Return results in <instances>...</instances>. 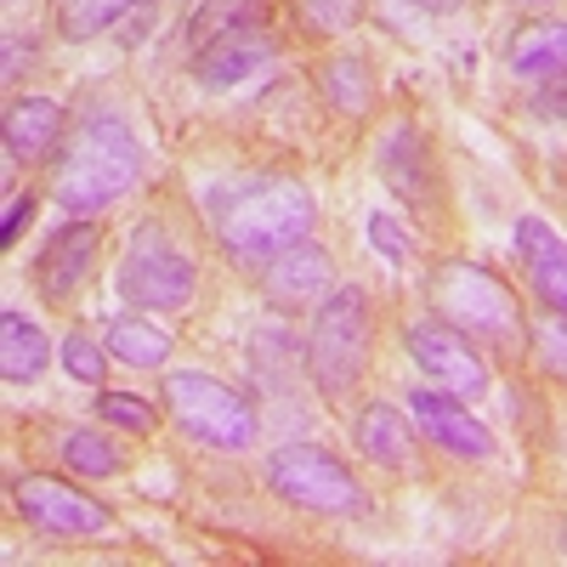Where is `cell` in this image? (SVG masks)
<instances>
[{"instance_id": "ac0fdd59", "label": "cell", "mask_w": 567, "mask_h": 567, "mask_svg": "<svg viewBox=\"0 0 567 567\" xmlns=\"http://www.w3.org/2000/svg\"><path fill=\"white\" fill-rule=\"evenodd\" d=\"M272 58V45L261 34H227L216 45H205V58H199V74L205 85H239L250 69H261Z\"/></svg>"}, {"instance_id": "f546056e", "label": "cell", "mask_w": 567, "mask_h": 567, "mask_svg": "<svg viewBox=\"0 0 567 567\" xmlns=\"http://www.w3.org/2000/svg\"><path fill=\"white\" fill-rule=\"evenodd\" d=\"M18 74V34H7V80Z\"/></svg>"}, {"instance_id": "e0dca14e", "label": "cell", "mask_w": 567, "mask_h": 567, "mask_svg": "<svg viewBox=\"0 0 567 567\" xmlns=\"http://www.w3.org/2000/svg\"><path fill=\"white\" fill-rule=\"evenodd\" d=\"M45 358H52V347H45L40 323H29L23 312H0V374L7 381H34Z\"/></svg>"}, {"instance_id": "7402d4cb", "label": "cell", "mask_w": 567, "mask_h": 567, "mask_svg": "<svg viewBox=\"0 0 567 567\" xmlns=\"http://www.w3.org/2000/svg\"><path fill=\"white\" fill-rule=\"evenodd\" d=\"M63 460L74 471H85V477H114V471L125 465V454L109 437H97V432H69L63 437Z\"/></svg>"}, {"instance_id": "5bb4252c", "label": "cell", "mask_w": 567, "mask_h": 567, "mask_svg": "<svg viewBox=\"0 0 567 567\" xmlns=\"http://www.w3.org/2000/svg\"><path fill=\"white\" fill-rule=\"evenodd\" d=\"M511 69L523 80H567V18L528 23L511 40Z\"/></svg>"}, {"instance_id": "7c38bea8", "label": "cell", "mask_w": 567, "mask_h": 567, "mask_svg": "<svg viewBox=\"0 0 567 567\" xmlns=\"http://www.w3.org/2000/svg\"><path fill=\"white\" fill-rule=\"evenodd\" d=\"M91 256H97V227H85V221L63 227L58 239L40 250V267H34V278H40V296L63 307V301L80 290V284H85Z\"/></svg>"}, {"instance_id": "ba28073f", "label": "cell", "mask_w": 567, "mask_h": 567, "mask_svg": "<svg viewBox=\"0 0 567 567\" xmlns=\"http://www.w3.org/2000/svg\"><path fill=\"white\" fill-rule=\"evenodd\" d=\"M409 358L425 369V381L454 392V398H483L488 392V363L471 352V341L443 318H414L409 323Z\"/></svg>"}, {"instance_id": "7a4b0ae2", "label": "cell", "mask_w": 567, "mask_h": 567, "mask_svg": "<svg viewBox=\"0 0 567 567\" xmlns=\"http://www.w3.org/2000/svg\"><path fill=\"white\" fill-rule=\"evenodd\" d=\"M221 239L239 261H272L278 250L307 245V233L318 221V205L301 182H284V176H261L250 187H239L227 205H221Z\"/></svg>"}, {"instance_id": "9c48e42d", "label": "cell", "mask_w": 567, "mask_h": 567, "mask_svg": "<svg viewBox=\"0 0 567 567\" xmlns=\"http://www.w3.org/2000/svg\"><path fill=\"white\" fill-rule=\"evenodd\" d=\"M12 494H18V511L45 534H109V511L58 477H23Z\"/></svg>"}, {"instance_id": "9a60e30c", "label": "cell", "mask_w": 567, "mask_h": 567, "mask_svg": "<svg viewBox=\"0 0 567 567\" xmlns=\"http://www.w3.org/2000/svg\"><path fill=\"white\" fill-rule=\"evenodd\" d=\"M358 449H363L374 465H392V471L414 465V432H409V420H403L398 409H386V403H369V409H363V420H358Z\"/></svg>"}, {"instance_id": "ffe728a7", "label": "cell", "mask_w": 567, "mask_h": 567, "mask_svg": "<svg viewBox=\"0 0 567 567\" xmlns=\"http://www.w3.org/2000/svg\"><path fill=\"white\" fill-rule=\"evenodd\" d=\"M323 97L329 109H341V114H369L374 103V80L358 58H329L323 63Z\"/></svg>"}, {"instance_id": "8fae6325", "label": "cell", "mask_w": 567, "mask_h": 567, "mask_svg": "<svg viewBox=\"0 0 567 567\" xmlns=\"http://www.w3.org/2000/svg\"><path fill=\"white\" fill-rule=\"evenodd\" d=\"M516 256H523V272H528L534 290L545 296V307L567 318V239L550 221L523 216V221H516Z\"/></svg>"}, {"instance_id": "8992f818", "label": "cell", "mask_w": 567, "mask_h": 567, "mask_svg": "<svg viewBox=\"0 0 567 567\" xmlns=\"http://www.w3.org/2000/svg\"><path fill=\"white\" fill-rule=\"evenodd\" d=\"M267 477L284 499H296L307 511H329V516H363L369 511V494L363 483L341 460H329L323 449H307V443H290L267 460Z\"/></svg>"}, {"instance_id": "484cf974", "label": "cell", "mask_w": 567, "mask_h": 567, "mask_svg": "<svg viewBox=\"0 0 567 567\" xmlns=\"http://www.w3.org/2000/svg\"><path fill=\"white\" fill-rule=\"evenodd\" d=\"M369 239H374V250H381L386 261H409V245H403V233H398V221L386 210L369 216Z\"/></svg>"}, {"instance_id": "f1b7e54d", "label": "cell", "mask_w": 567, "mask_h": 567, "mask_svg": "<svg viewBox=\"0 0 567 567\" xmlns=\"http://www.w3.org/2000/svg\"><path fill=\"white\" fill-rule=\"evenodd\" d=\"M414 7H420V12H454L460 0H414Z\"/></svg>"}, {"instance_id": "d6986e66", "label": "cell", "mask_w": 567, "mask_h": 567, "mask_svg": "<svg viewBox=\"0 0 567 567\" xmlns=\"http://www.w3.org/2000/svg\"><path fill=\"white\" fill-rule=\"evenodd\" d=\"M109 352L131 369H159L171 358V336L148 318H114L109 323Z\"/></svg>"}, {"instance_id": "cb8c5ba5", "label": "cell", "mask_w": 567, "mask_h": 567, "mask_svg": "<svg viewBox=\"0 0 567 567\" xmlns=\"http://www.w3.org/2000/svg\"><path fill=\"white\" fill-rule=\"evenodd\" d=\"M97 414L114 420V425H125V432H136V437L154 432V409L142 403V398H131V392H103L97 398Z\"/></svg>"}, {"instance_id": "3957f363", "label": "cell", "mask_w": 567, "mask_h": 567, "mask_svg": "<svg viewBox=\"0 0 567 567\" xmlns=\"http://www.w3.org/2000/svg\"><path fill=\"white\" fill-rule=\"evenodd\" d=\"M307 369L323 398H341L358 386V374L369 369V296L358 284L329 290L312 312V336H307Z\"/></svg>"}, {"instance_id": "d4e9b609", "label": "cell", "mask_w": 567, "mask_h": 567, "mask_svg": "<svg viewBox=\"0 0 567 567\" xmlns=\"http://www.w3.org/2000/svg\"><path fill=\"white\" fill-rule=\"evenodd\" d=\"M63 363H69V374H74V381H85V386H97L103 381V347H91L85 336H69L63 341Z\"/></svg>"}, {"instance_id": "30bf717a", "label": "cell", "mask_w": 567, "mask_h": 567, "mask_svg": "<svg viewBox=\"0 0 567 567\" xmlns=\"http://www.w3.org/2000/svg\"><path fill=\"white\" fill-rule=\"evenodd\" d=\"M409 409H414V425H420V432L432 437L443 454H454V460H488V454H494V437L460 409L454 392H443V386H414V392H409Z\"/></svg>"}, {"instance_id": "2e32d148", "label": "cell", "mask_w": 567, "mask_h": 567, "mask_svg": "<svg viewBox=\"0 0 567 567\" xmlns=\"http://www.w3.org/2000/svg\"><path fill=\"white\" fill-rule=\"evenodd\" d=\"M58 131H63V109L45 103V97H29V103H18L7 114V154L12 159H40L58 142Z\"/></svg>"}, {"instance_id": "603a6c76", "label": "cell", "mask_w": 567, "mask_h": 567, "mask_svg": "<svg viewBox=\"0 0 567 567\" xmlns=\"http://www.w3.org/2000/svg\"><path fill=\"white\" fill-rule=\"evenodd\" d=\"M296 12H301V23L312 29V34H341V29H352L358 23V0H296Z\"/></svg>"}, {"instance_id": "44dd1931", "label": "cell", "mask_w": 567, "mask_h": 567, "mask_svg": "<svg viewBox=\"0 0 567 567\" xmlns=\"http://www.w3.org/2000/svg\"><path fill=\"white\" fill-rule=\"evenodd\" d=\"M136 7L142 0H58V23L69 40H91V34L114 29L120 18H131Z\"/></svg>"}, {"instance_id": "277c9868", "label": "cell", "mask_w": 567, "mask_h": 567, "mask_svg": "<svg viewBox=\"0 0 567 567\" xmlns=\"http://www.w3.org/2000/svg\"><path fill=\"white\" fill-rule=\"evenodd\" d=\"M165 409L187 437L210 449H250L256 443V409L216 374H165Z\"/></svg>"}, {"instance_id": "6da1fadb", "label": "cell", "mask_w": 567, "mask_h": 567, "mask_svg": "<svg viewBox=\"0 0 567 567\" xmlns=\"http://www.w3.org/2000/svg\"><path fill=\"white\" fill-rule=\"evenodd\" d=\"M136 176H142V148H136V136L125 131V120L85 114L80 136L69 142V159L58 165L52 199L69 216H91V210L125 199L136 187Z\"/></svg>"}, {"instance_id": "4316f807", "label": "cell", "mask_w": 567, "mask_h": 567, "mask_svg": "<svg viewBox=\"0 0 567 567\" xmlns=\"http://www.w3.org/2000/svg\"><path fill=\"white\" fill-rule=\"evenodd\" d=\"M539 358H545L556 374H567V318H550V323L539 329Z\"/></svg>"}, {"instance_id": "52a82bcc", "label": "cell", "mask_w": 567, "mask_h": 567, "mask_svg": "<svg viewBox=\"0 0 567 567\" xmlns=\"http://www.w3.org/2000/svg\"><path fill=\"white\" fill-rule=\"evenodd\" d=\"M432 307L443 323H454L460 336H488V341H511L516 329V301L511 290L483 272V267H443L437 290H432Z\"/></svg>"}, {"instance_id": "5b68a950", "label": "cell", "mask_w": 567, "mask_h": 567, "mask_svg": "<svg viewBox=\"0 0 567 567\" xmlns=\"http://www.w3.org/2000/svg\"><path fill=\"white\" fill-rule=\"evenodd\" d=\"M194 284H199V272L171 245V233L159 221H142V233L125 250V267H120V296L131 307H148V312H176L194 296Z\"/></svg>"}, {"instance_id": "4fadbf2b", "label": "cell", "mask_w": 567, "mask_h": 567, "mask_svg": "<svg viewBox=\"0 0 567 567\" xmlns=\"http://www.w3.org/2000/svg\"><path fill=\"white\" fill-rule=\"evenodd\" d=\"M261 284H267V296L278 307H301L307 296H318L323 284H329V256L318 245H290V250H278L267 261Z\"/></svg>"}, {"instance_id": "83f0119b", "label": "cell", "mask_w": 567, "mask_h": 567, "mask_svg": "<svg viewBox=\"0 0 567 567\" xmlns=\"http://www.w3.org/2000/svg\"><path fill=\"white\" fill-rule=\"evenodd\" d=\"M23 221H29V199L7 210V227H0V239H7V245H12V239H18V227H23Z\"/></svg>"}]
</instances>
